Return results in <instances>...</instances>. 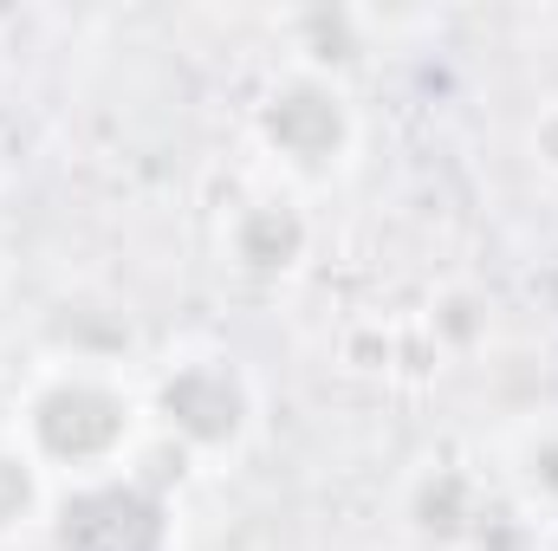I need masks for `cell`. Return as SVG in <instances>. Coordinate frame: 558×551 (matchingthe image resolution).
<instances>
[{
  "mask_svg": "<svg viewBox=\"0 0 558 551\" xmlns=\"http://www.w3.org/2000/svg\"><path fill=\"white\" fill-rule=\"evenodd\" d=\"M137 396L105 370H52L26 409H20V448L39 467H59L72 480L124 474V454L137 441Z\"/></svg>",
  "mask_w": 558,
  "mask_h": 551,
  "instance_id": "obj_1",
  "label": "cell"
},
{
  "mask_svg": "<svg viewBox=\"0 0 558 551\" xmlns=\"http://www.w3.org/2000/svg\"><path fill=\"white\" fill-rule=\"evenodd\" d=\"M254 137L267 143V156L286 162L292 175H331L344 169V156L357 149V111L351 91L325 72H286L260 91L254 105Z\"/></svg>",
  "mask_w": 558,
  "mask_h": 551,
  "instance_id": "obj_2",
  "label": "cell"
},
{
  "mask_svg": "<svg viewBox=\"0 0 558 551\" xmlns=\"http://www.w3.org/2000/svg\"><path fill=\"white\" fill-rule=\"evenodd\" d=\"M46 519H52V546L59 551H169L175 546L169 500L137 474L72 480L65 493H52Z\"/></svg>",
  "mask_w": 558,
  "mask_h": 551,
  "instance_id": "obj_3",
  "label": "cell"
},
{
  "mask_svg": "<svg viewBox=\"0 0 558 551\" xmlns=\"http://www.w3.org/2000/svg\"><path fill=\"white\" fill-rule=\"evenodd\" d=\"M149 415L189 454H228L254 428V390L228 357H182L156 377Z\"/></svg>",
  "mask_w": 558,
  "mask_h": 551,
  "instance_id": "obj_4",
  "label": "cell"
},
{
  "mask_svg": "<svg viewBox=\"0 0 558 551\" xmlns=\"http://www.w3.org/2000/svg\"><path fill=\"white\" fill-rule=\"evenodd\" d=\"M305 247H312V228H305L299 201H286V195H260L228 221V254L254 279H286L305 260Z\"/></svg>",
  "mask_w": 558,
  "mask_h": 551,
  "instance_id": "obj_5",
  "label": "cell"
},
{
  "mask_svg": "<svg viewBox=\"0 0 558 551\" xmlns=\"http://www.w3.org/2000/svg\"><path fill=\"white\" fill-rule=\"evenodd\" d=\"M481 519H487L481 487H474L461 467H435V474H422L416 493H410V526H416L422 539H435V546H461V539H474Z\"/></svg>",
  "mask_w": 558,
  "mask_h": 551,
  "instance_id": "obj_6",
  "label": "cell"
},
{
  "mask_svg": "<svg viewBox=\"0 0 558 551\" xmlns=\"http://www.w3.org/2000/svg\"><path fill=\"white\" fill-rule=\"evenodd\" d=\"M52 513V487H46V467L13 441V448H0V539H13V532H26L33 519H46Z\"/></svg>",
  "mask_w": 558,
  "mask_h": 551,
  "instance_id": "obj_7",
  "label": "cell"
},
{
  "mask_svg": "<svg viewBox=\"0 0 558 551\" xmlns=\"http://www.w3.org/2000/svg\"><path fill=\"white\" fill-rule=\"evenodd\" d=\"M533 156H539V169L558 175V105H546L539 124H533Z\"/></svg>",
  "mask_w": 558,
  "mask_h": 551,
  "instance_id": "obj_8",
  "label": "cell"
}]
</instances>
